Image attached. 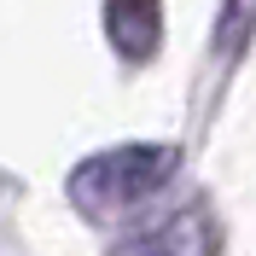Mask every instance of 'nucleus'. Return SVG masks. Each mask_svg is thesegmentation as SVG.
Returning a JSON list of instances; mask_svg holds the SVG:
<instances>
[{
	"label": "nucleus",
	"instance_id": "nucleus-1",
	"mask_svg": "<svg viewBox=\"0 0 256 256\" xmlns=\"http://www.w3.org/2000/svg\"><path fill=\"white\" fill-rule=\"evenodd\" d=\"M180 169L175 146H111V152H94L70 169V204L94 222H116L128 210L152 204Z\"/></svg>",
	"mask_w": 256,
	"mask_h": 256
},
{
	"label": "nucleus",
	"instance_id": "nucleus-2",
	"mask_svg": "<svg viewBox=\"0 0 256 256\" xmlns=\"http://www.w3.org/2000/svg\"><path fill=\"white\" fill-rule=\"evenodd\" d=\"M111 256H216V222H210L204 204L175 210V216L140 227V233L128 244H116Z\"/></svg>",
	"mask_w": 256,
	"mask_h": 256
},
{
	"label": "nucleus",
	"instance_id": "nucleus-3",
	"mask_svg": "<svg viewBox=\"0 0 256 256\" xmlns=\"http://www.w3.org/2000/svg\"><path fill=\"white\" fill-rule=\"evenodd\" d=\"M105 35L122 58H152L163 35V0H105Z\"/></svg>",
	"mask_w": 256,
	"mask_h": 256
},
{
	"label": "nucleus",
	"instance_id": "nucleus-4",
	"mask_svg": "<svg viewBox=\"0 0 256 256\" xmlns=\"http://www.w3.org/2000/svg\"><path fill=\"white\" fill-rule=\"evenodd\" d=\"M250 24H256V0H222V24H216V47L222 52H233L250 35Z\"/></svg>",
	"mask_w": 256,
	"mask_h": 256
}]
</instances>
